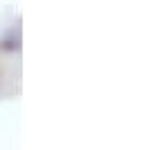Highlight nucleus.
<instances>
[{"instance_id": "1", "label": "nucleus", "mask_w": 145, "mask_h": 150, "mask_svg": "<svg viewBox=\"0 0 145 150\" xmlns=\"http://www.w3.org/2000/svg\"><path fill=\"white\" fill-rule=\"evenodd\" d=\"M0 48L2 50H7V52H14V50H20V30H9L5 37L0 39Z\"/></svg>"}]
</instances>
